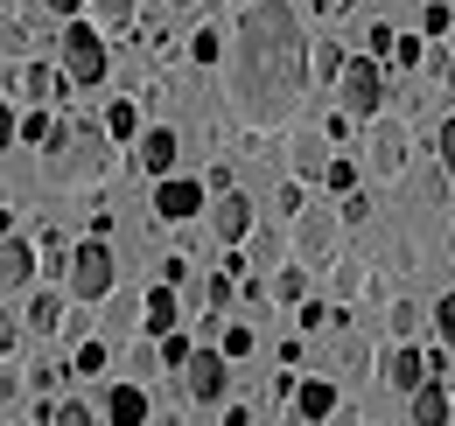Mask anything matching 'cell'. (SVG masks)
<instances>
[{
	"label": "cell",
	"mask_w": 455,
	"mask_h": 426,
	"mask_svg": "<svg viewBox=\"0 0 455 426\" xmlns=\"http://www.w3.org/2000/svg\"><path fill=\"white\" fill-rule=\"evenodd\" d=\"M315 77V43L301 36L294 0H245L225 50V99L252 133H274L294 119L301 91Z\"/></svg>",
	"instance_id": "6da1fadb"
},
{
	"label": "cell",
	"mask_w": 455,
	"mask_h": 426,
	"mask_svg": "<svg viewBox=\"0 0 455 426\" xmlns=\"http://www.w3.org/2000/svg\"><path fill=\"white\" fill-rule=\"evenodd\" d=\"M106 168H113V133L92 126V119L57 126V140L43 147V175L57 189H92V182H106Z\"/></svg>",
	"instance_id": "7a4b0ae2"
},
{
	"label": "cell",
	"mask_w": 455,
	"mask_h": 426,
	"mask_svg": "<svg viewBox=\"0 0 455 426\" xmlns=\"http://www.w3.org/2000/svg\"><path fill=\"white\" fill-rule=\"evenodd\" d=\"M113 280H119V259H113L106 238H77V245H70V266H63V294H70V301L92 308V301L113 294Z\"/></svg>",
	"instance_id": "3957f363"
},
{
	"label": "cell",
	"mask_w": 455,
	"mask_h": 426,
	"mask_svg": "<svg viewBox=\"0 0 455 426\" xmlns=\"http://www.w3.org/2000/svg\"><path fill=\"white\" fill-rule=\"evenodd\" d=\"M57 50H63V77H70V91H92V84H106L113 56H106V36H99L92 21H70Z\"/></svg>",
	"instance_id": "277c9868"
},
{
	"label": "cell",
	"mask_w": 455,
	"mask_h": 426,
	"mask_svg": "<svg viewBox=\"0 0 455 426\" xmlns=\"http://www.w3.org/2000/svg\"><path fill=\"white\" fill-rule=\"evenodd\" d=\"M337 106L350 112V119H379L386 112V70H379V56H350L343 63V77H337Z\"/></svg>",
	"instance_id": "5b68a950"
},
{
	"label": "cell",
	"mask_w": 455,
	"mask_h": 426,
	"mask_svg": "<svg viewBox=\"0 0 455 426\" xmlns=\"http://www.w3.org/2000/svg\"><path fill=\"white\" fill-rule=\"evenodd\" d=\"M337 245H343V210H308L294 217V259L301 266H337Z\"/></svg>",
	"instance_id": "8992f818"
},
{
	"label": "cell",
	"mask_w": 455,
	"mask_h": 426,
	"mask_svg": "<svg viewBox=\"0 0 455 426\" xmlns=\"http://www.w3.org/2000/svg\"><path fill=\"white\" fill-rule=\"evenodd\" d=\"M364 161H371V175L379 182H406V161H413V133L399 126V119H371V140H364Z\"/></svg>",
	"instance_id": "52a82bcc"
},
{
	"label": "cell",
	"mask_w": 455,
	"mask_h": 426,
	"mask_svg": "<svg viewBox=\"0 0 455 426\" xmlns=\"http://www.w3.org/2000/svg\"><path fill=\"white\" fill-rule=\"evenodd\" d=\"M175 391L196 398V406H218V398L231 391V357H225V350H196V357L175 371Z\"/></svg>",
	"instance_id": "ba28073f"
},
{
	"label": "cell",
	"mask_w": 455,
	"mask_h": 426,
	"mask_svg": "<svg viewBox=\"0 0 455 426\" xmlns=\"http://www.w3.org/2000/svg\"><path fill=\"white\" fill-rule=\"evenodd\" d=\"M204 196H211V182H196V175H162V182H155V217H162V224H189V217L204 210Z\"/></svg>",
	"instance_id": "9c48e42d"
},
{
	"label": "cell",
	"mask_w": 455,
	"mask_h": 426,
	"mask_svg": "<svg viewBox=\"0 0 455 426\" xmlns=\"http://www.w3.org/2000/svg\"><path fill=\"white\" fill-rule=\"evenodd\" d=\"M252 224H259V210H252V196H245V189H225V196L211 203V231H218L225 245H245V238H252Z\"/></svg>",
	"instance_id": "30bf717a"
},
{
	"label": "cell",
	"mask_w": 455,
	"mask_h": 426,
	"mask_svg": "<svg viewBox=\"0 0 455 426\" xmlns=\"http://www.w3.org/2000/svg\"><path fill=\"white\" fill-rule=\"evenodd\" d=\"M175 154H182V140H175V126H148L140 140H133V161H140V175H175Z\"/></svg>",
	"instance_id": "8fae6325"
},
{
	"label": "cell",
	"mask_w": 455,
	"mask_h": 426,
	"mask_svg": "<svg viewBox=\"0 0 455 426\" xmlns=\"http://www.w3.org/2000/svg\"><path fill=\"white\" fill-rule=\"evenodd\" d=\"M427 377H435L427 350H413V343H393V350H386V384H393V391H406V398H413Z\"/></svg>",
	"instance_id": "7c38bea8"
},
{
	"label": "cell",
	"mask_w": 455,
	"mask_h": 426,
	"mask_svg": "<svg viewBox=\"0 0 455 426\" xmlns=\"http://www.w3.org/2000/svg\"><path fill=\"white\" fill-rule=\"evenodd\" d=\"M140 308H148V315H140L148 335H175V328H182V294H175L169 280H162V287H148V294H140Z\"/></svg>",
	"instance_id": "4fadbf2b"
},
{
	"label": "cell",
	"mask_w": 455,
	"mask_h": 426,
	"mask_svg": "<svg viewBox=\"0 0 455 426\" xmlns=\"http://www.w3.org/2000/svg\"><path fill=\"white\" fill-rule=\"evenodd\" d=\"M28 280H36V245L21 231H7V245H0V287L7 294H28Z\"/></svg>",
	"instance_id": "5bb4252c"
},
{
	"label": "cell",
	"mask_w": 455,
	"mask_h": 426,
	"mask_svg": "<svg viewBox=\"0 0 455 426\" xmlns=\"http://www.w3.org/2000/svg\"><path fill=\"white\" fill-rule=\"evenodd\" d=\"M330 413H337V384H330V377H301V384H294V420L323 426Z\"/></svg>",
	"instance_id": "9a60e30c"
},
{
	"label": "cell",
	"mask_w": 455,
	"mask_h": 426,
	"mask_svg": "<svg viewBox=\"0 0 455 426\" xmlns=\"http://www.w3.org/2000/svg\"><path fill=\"white\" fill-rule=\"evenodd\" d=\"M148 406H155V398L140 391V377H133V384H113V391H106V420H113V426H148Z\"/></svg>",
	"instance_id": "2e32d148"
},
{
	"label": "cell",
	"mask_w": 455,
	"mask_h": 426,
	"mask_svg": "<svg viewBox=\"0 0 455 426\" xmlns=\"http://www.w3.org/2000/svg\"><path fill=\"white\" fill-rule=\"evenodd\" d=\"M449 420H455L449 384H442V377H427V384L413 391V426H449Z\"/></svg>",
	"instance_id": "e0dca14e"
},
{
	"label": "cell",
	"mask_w": 455,
	"mask_h": 426,
	"mask_svg": "<svg viewBox=\"0 0 455 426\" xmlns=\"http://www.w3.org/2000/svg\"><path fill=\"white\" fill-rule=\"evenodd\" d=\"M330 133H301V140H294V175H301V182H323V175H330Z\"/></svg>",
	"instance_id": "ac0fdd59"
},
{
	"label": "cell",
	"mask_w": 455,
	"mask_h": 426,
	"mask_svg": "<svg viewBox=\"0 0 455 426\" xmlns=\"http://www.w3.org/2000/svg\"><path fill=\"white\" fill-rule=\"evenodd\" d=\"M21 91H28L36 106H50V99L70 91V77H63V63H28V70H21Z\"/></svg>",
	"instance_id": "d6986e66"
},
{
	"label": "cell",
	"mask_w": 455,
	"mask_h": 426,
	"mask_svg": "<svg viewBox=\"0 0 455 426\" xmlns=\"http://www.w3.org/2000/svg\"><path fill=\"white\" fill-rule=\"evenodd\" d=\"M7 140H14V147H21V140H28V147H50V140H57V119L36 106V112H21V119H7Z\"/></svg>",
	"instance_id": "ffe728a7"
},
{
	"label": "cell",
	"mask_w": 455,
	"mask_h": 426,
	"mask_svg": "<svg viewBox=\"0 0 455 426\" xmlns=\"http://www.w3.org/2000/svg\"><path fill=\"white\" fill-rule=\"evenodd\" d=\"M449 189H455V182H449L442 161H435V168H406V196H413V203H442Z\"/></svg>",
	"instance_id": "44dd1931"
},
{
	"label": "cell",
	"mask_w": 455,
	"mask_h": 426,
	"mask_svg": "<svg viewBox=\"0 0 455 426\" xmlns=\"http://www.w3.org/2000/svg\"><path fill=\"white\" fill-rule=\"evenodd\" d=\"M140 99H113V106H106V133H113V140H140V133H148V119H140Z\"/></svg>",
	"instance_id": "7402d4cb"
},
{
	"label": "cell",
	"mask_w": 455,
	"mask_h": 426,
	"mask_svg": "<svg viewBox=\"0 0 455 426\" xmlns=\"http://www.w3.org/2000/svg\"><path fill=\"white\" fill-rule=\"evenodd\" d=\"M330 287H337V308H350V301H364V287H371V272H364V259H337V272H330Z\"/></svg>",
	"instance_id": "603a6c76"
},
{
	"label": "cell",
	"mask_w": 455,
	"mask_h": 426,
	"mask_svg": "<svg viewBox=\"0 0 455 426\" xmlns=\"http://www.w3.org/2000/svg\"><path fill=\"white\" fill-rule=\"evenodd\" d=\"M308 272H315V266H301V259H287V266L274 272V301H281V308H301V294H308Z\"/></svg>",
	"instance_id": "cb8c5ba5"
},
{
	"label": "cell",
	"mask_w": 455,
	"mask_h": 426,
	"mask_svg": "<svg viewBox=\"0 0 455 426\" xmlns=\"http://www.w3.org/2000/svg\"><path fill=\"white\" fill-rule=\"evenodd\" d=\"M63 321H70L63 294H28V328H36V335H50V328H63Z\"/></svg>",
	"instance_id": "d4e9b609"
},
{
	"label": "cell",
	"mask_w": 455,
	"mask_h": 426,
	"mask_svg": "<svg viewBox=\"0 0 455 426\" xmlns=\"http://www.w3.org/2000/svg\"><path fill=\"white\" fill-rule=\"evenodd\" d=\"M106 357H113V350H106L99 335H84V343L70 350V371H77V377H99V371H106Z\"/></svg>",
	"instance_id": "484cf974"
},
{
	"label": "cell",
	"mask_w": 455,
	"mask_h": 426,
	"mask_svg": "<svg viewBox=\"0 0 455 426\" xmlns=\"http://www.w3.org/2000/svg\"><path fill=\"white\" fill-rule=\"evenodd\" d=\"M218 350H225L231 364H245V357L259 350V335H252V321H231V328H225V343H218Z\"/></svg>",
	"instance_id": "4316f807"
},
{
	"label": "cell",
	"mask_w": 455,
	"mask_h": 426,
	"mask_svg": "<svg viewBox=\"0 0 455 426\" xmlns=\"http://www.w3.org/2000/svg\"><path fill=\"white\" fill-rule=\"evenodd\" d=\"M231 301H238V280H231V272H211V280H204V308H211V315H225Z\"/></svg>",
	"instance_id": "83f0119b"
},
{
	"label": "cell",
	"mask_w": 455,
	"mask_h": 426,
	"mask_svg": "<svg viewBox=\"0 0 455 426\" xmlns=\"http://www.w3.org/2000/svg\"><path fill=\"white\" fill-rule=\"evenodd\" d=\"M386 328H393V343H413V328H420V308H413V301H393V308H386Z\"/></svg>",
	"instance_id": "f1b7e54d"
},
{
	"label": "cell",
	"mask_w": 455,
	"mask_h": 426,
	"mask_svg": "<svg viewBox=\"0 0 455 426\" xmlns=\"http://www.w3.org/2000/svg\"><path fill=\"white\" fill-rule=\"evenodd\" d=\"M92 7H99L106 28H133V21H140V0H92Z\"/></svg>",
	"instance_id": "f546056e"
},
{
	"label": "cell",
	"mask_w": 455,
	"mask_h": 426,
	"mask_svg": "<svg viewBox=\"0 0 455 426\" xmlns=\"http://www.w3.org/2000/svg\"><path fill=\"white\" fill-rule=\"evenodd\" d=\"M343 63H350V56H343V43H315V77H323V84H337Z\"/></svg>",
	"instance_id": "4dcf8cb0"
},
{
	"label": "cell",
	"mask_w": 455,
	"mask_h": 426,
	"mask_svg": "<svg viewBox=\"0 0 455 426\" xmlns=\"http://www.w3.org/2000/svg\"><path fill=\"white\" fill-rule=\"evenodd\" d=\"M455 28V7L449 0H427V7H420V36H449Z\"/></svg>",
	"instance_id": "1f68e13d"
},
{
	"label": "cell",
	"mask_w": 455,
	"mask_h": 426,
	"mask_svg": "<svg viewBox=\"0 0 455 426\" xmlns=\"http://www.w3.org/2000/svg\"><path fill=\"white\" fill-rule=\"evenodd\" d=\"M189 56H196V63H225V36H218V28H196V36H189Z\"/></svg>",
	"instance_id": "d6a6232c"
},
{
	"label": "cell",
	"mask_w": 455,
	"mask_h": 426,
	"mask_svg": "<svg viewBox=\"0 0 455 426\" xmlns=\"http://www.w3.org/2000/svg\"><path fill=\"white\" fill-rule=\"evenodd\" d=\"M323 189H337V196H357V161H330V175H323Z\"/></svg>",
	"instance_id": "836d02e7"
},
{
	"label": "cell",
	"mask_w": 455,
	"mask_h": 426,
	"mask_svg": "<svg viewBox=\"0 0 455 426\" xmlns=\"http://www.w3.org/2000/svg\"><path fill=\"white\" fill-rule=\"evenodd\" d=\"M245 259H259V266H281V238H274V231H252V238H245Z\"/></svg>",
	"instance_id": "e575fe53"
},
{
	"label": "cell",
	"mask_w": 455,
	"mask_h": 426,
	"mask_svg": "<svg viewBox=\"0 0 455 426\" xmlns=\"http://www.w3.org/2000/svg\"><path fill=\"white\" fill-rule=\"evenodd\" d=\"M50 426H99V420H92L84 398H63V406H50Z\"/></svg>",
	"instance_id": "d590c367"
},
{
	"label": "cell",
	"mask_w": 455,
	"mask_h": 426,
	"mask_svg": "<svg viewBox=\"0 0 455 426\" xmlns=\"http://www.w3.org/2000/svg\"><path fill=\"white\" fill-rule=\"evenodd\" d=\"M189 357H196V343H189L182 328H175V335H162V364H169V371H182Z\"/></svg>",
	"instance_id": "8d00e7d4"
},
{
	"label": "cell",
	"mask_w": 455,
	"mask_h": 426,
	"mask_svg": "<svg viewBox=\"0 0 455 426\" xmlns=\"http://www.w3.org/2000/svg\"><path fill=\"white\" fill-rule=\"evenodd\" d=\"M393 50H399V36L386 21H371V28H364V56H393Z\"/></svg>",
	"instance_id": "74e56055"
},
{
	"label": "cell",
	"mask_w": 455,
	"mask_h": 426,
	"mask_svg": "<svg viewBox=\"0 0 455 426\" xmlns=\"http://www.w3.org/2000/svg\"><path fill=\"white\" fill-rule=\"evenodd\" d=\"M393 63H399V70H420V63H427V43H420V36H399Z\"/></svg>",
	"instance_id": "f35d334b"
},
{
	"label": "cell",
	"mask_w": 455,
	"mask_h": 426,
	"mask_svg": "<svg viewBox=\"0 0 455 426\" xmlns=\"http://www.w3.org/2000/svg\"><path fill=\"white\" fill-rule=\"evenodd\" d=\"M435 328H442V343L455 350V287L442 294V301H435Z\"/></svg>",
	"instance_id": "ab89813d"
},
{
	"label": "cell",
	"mask_w": 455,
	"mask_h": 426,
	"mask_svg": "<svg viewBox=\"0 0 455 426\" xmlns=\"http://www.w3.org/2000/svg\"><path fill=\"white\" fill-rule=\"evenodd\" d=\"M435 154H442V168H449V182H455V112L442 119V133H435Z\"/></svg>",
	"instance_id": "60d3db41"
},
{
	"label": "cell",
	"mask_w": 455,
	"mask_h": 426,
	"mask_svg": "<svg viewBox=\"0 0 455 426\" xmlns=\"http://www.w3.org/2000/svg\"><path fill=\"white\" fill-rule=\"evenodd\" d=\"M148 371H162V343H140L133 350V377H148Z\"/></svg>",
	"instance_id": "b9f144b4"
},
{
	"label": "cell",
	"mask_w": 455,
	"mask_h": 426,
	"mask_svg": "<svg viewBox=\"0 0 455 426\" xmlns=\"http://www.w3.org/2000/svg\"><path fill=\"white\" fill-rule=\"evenodd\" d=\"M63 371H70V364H57V357H50V364H36V391H57Z\"/></svg>",
	"instance_id": "7bdbcfd3"
},
{
	"label": "cell",
	"mask_w": 455,
	"mask_h": 426,
	"mask_svg": "<svg viewBox=\"0 0 455 426\" xmlns=\"http://www.w3.org/2000/svg\"><path fill=\"white\" fill-rule=\"evenodd\" d=\"M301 210H308V196H301V189L287 182V189H281V217H287V224H294V217H301Z\"/></svg>",
	"instance_id": "ee69618b"
},
{
	"label": "cell",
	"mask_w": 455,
	"mask_h": 426,
	"mask_svg": "<svg viewBox=\"0 0 455 426\" xmlns=\"http://www.w3.org/2000/svg\"><path fill=\"white\" fill-rule=\"evenodd\" d=\"M106 315H113V328H133V315H148V308H133V301H113Z\"/></svg>",
	"instance_id": "f6af8a7d"
},
{
	"label": "cell",
	"mask_w": 455,
	"mask_h": 426,
	"mask_svg": "<svg viewBox=\"0 0 455 426\" xmlns=\"http://www.w3.org/2000/svg\"><path fill=\"white\" fill-rule=\"evenodd\" d=\"M50 14H77V7H92V0H43Z\"/></svg>",
	"instance_id": "bcb514c9"
},
{
	"label": "cell",
	"mask_w": 455,
	"mask_h": 426,
	"mask_svg": "<svg viewBox=\"0 0 455 426\" xmlns=\"http://www.w3.org/2000/svg\"><path fill=\"white\" fill-rule=\"evenodd\" d=\"M308 7H315V14H343L350 0H308Z\"/></svg>",
	"instance_id": "7dc6e473"
},
{
	"label": "cell",
	"mask_w": 455,
	"mask_h": 426,
	"mask_svg": "<svg viewBox=\"0 0 455 426\" xmlns=\"http://www.w3.org/2000/svg\"><path fill=\"white\" fill-rule=\"evenodd\" d=\"M225 426H252V413H245V406H231V413H225Z\"/></svg>",
	"instance_id": "c3c4849f"
},
{
	"label": "cell",
	"mask_w": 455,
	"mask_h": 426,
	"mask_svg": "<svg viewBox=\"0 0 455 426\" xmlns=\"http://www.w3.org/2000/svg\"><path fill=\"white\" fill-rule=\"evenodd\" d=\"M442 77H449V91H455V56H449V70H442Z\"/></svg>",
	"instance_id": "681fc988"
},
{
	"label": "cell",
	"mask_w": 455,
	"mask_h": 426,
	"mask_svg": "<svg viewBox=\"0 0 455 426\" xmlns=\"http://www.w3.org/2000/svg\"><path fill=\"white\" fill-rule=\"evenodd\" d=\"M449 252H455V231H449Z\"/></svg>",
	"instance_id": "f907efd6"
},
{
	"label": "cell",
	"mask_w": 455,
	"mask_h": 426,
	"mask_svg": "<svg viewBox=\"0 0 455 426\" xmlns=\"http://www.w3.org/2000/svg\"><path fill=\"white\" fill-rule=\"evenodd\" d=\"M7 7H21V0H7Z\"/></svg>",
	"instance_id": "816d5d0a"
},
{
	"label": "cell",
	"mask_w": 455,
	"mask_h": 426,
	"mask_svg": "<svg viewBox=\"0 0 455 426\" xmlns=\"http://www.w3.org/2000/svg\"><path fill=\"white\" fill-rule=\"evenodd\" d=\"M175 7H189V0H175Z\"/></svg>",
	"instance_id": "f5cc1de1"
},
{
	"label": "cell",
	"mask_w": 455,
	"mask_h": 426,
	"mask_svg": "<svg viewBox=\"0 0 455 426\" xmlns=\"http://www.w3.org/2000/svg\"><path fill=\"white\" fill-rule=\"evenodd\" d=\"M449 398H455V384H449Z\"/></svg>",
	"instance_id": "db71d44e"
}]
</instances>
